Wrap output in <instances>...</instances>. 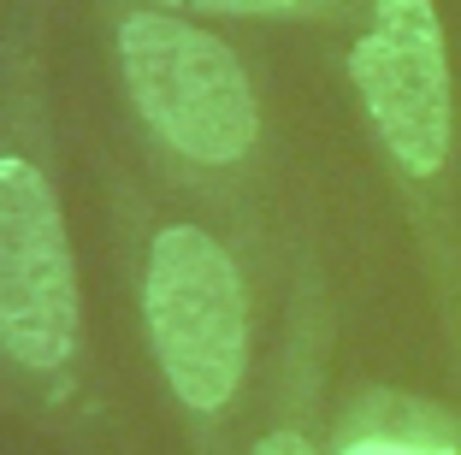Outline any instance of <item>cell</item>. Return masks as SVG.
Wrapping results in <instances>:
<instances>
[{
  "instance_id": "cell-1",
  "label": "cell",
  "mask_w": 461,
  "mask_h": 455,
  "mask_svg": "<svg viewBox=\"0 0 461 455\" xmlns=\"http://www.w3.org/2000/svg\"><path fill=\"white\" fill-rule=\"evenodd\" d=\"M142 320L184 408L219 414L249 367V296L237 260L195 225H166L149 249Z\"/></svg>"
},
{
  "instance_id": "cell-2",
  "label": "cell",
  "mask_w": 461,
  "mask_h": 455,
  "mask_svg": "<svg viewBox=\"0 0 461 455\" xmlns=\"http://www.w3.org/2000/svg\"><path fill=\"white\" fill-rule=\"evenodd\" d=\"M119 59L136 113L184 160L237 166L255 148V89L219 36L172 13H131L119 30Z\"/></svg>"
},
{
  "instance_id": "cell-3",
  "label": "cell",
  "mask_w": 461,
  "mask_h": 455,
  "mask_svg": "<svg viewBox=\"0 0 461 455\" xmlns=\"http://www.w3.org/2000/svg\"><path fill=\"white\" fill-rule=\"evenodd\" d=\"M0 349L54 373L77 349V267L59 201L30 160H0Z\"/></svg>"
},
{
  "instance_id": "cell-4",
  "label": "cell",
  "mask_w": 461,
  "mask_h": 455,
  "mask_svg": "<svg viewBox=\"0 0 461 455\" xmlns=\"http://www.w3.org/2000/svg\"><path fill=\"white\" fill-rule=\"evenodd\" d=\"M349 77L391 160L432 177L449 160V59L432 0H373V24L349 48Z\"/></svg>"
},
{
  "instance_id": "cell-5",
  "label": "cell",
  "mask_w": 461,
  "mask_h": 455,
  "mask_svg": "<svg viewBox=\"0 0 461 455\" xmlns=\"http://www.w3.org/2000/svg\"><path fill=\"white\" fill-rule=\"evenodd\" d=\"M343 455H461V443L449 438V426L432 408H408V426H366L343 443Z\"/></svg>"
},
{
  "instance_id": "cell-6",
  "label": "cell",
  "mask_w": 461,
  "mask_h": 455,
  "mask_svg": "<svg viewBox=\"0 0 461 455\" xmlns=\"http://www.w3.org/2000/svg\"><path fill=\"white\" fill-rule=\"evenodd\" d=\"M160 6H190V13H230V18H272V13H296L308 0H160Z\"/></svg>"
},
{
  "instance_id": "cell-7",
  "label": "cell",
  "mask_w": 461,
  "mask_h": 455,
  "mask_svg": "<svg viewBox=\"0 0 461 455\" xmlns=\"http://www.w3.org/2000/svg\"><path fill=\"white\" fill-rule=\"evenodd\" d=\"M255 455H313V443L296 438V432H272V438L255 443Z\"/></svg>"
}]
</instances>
